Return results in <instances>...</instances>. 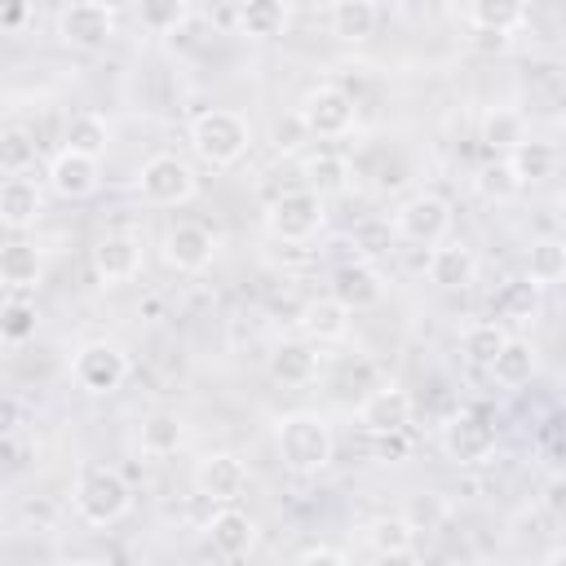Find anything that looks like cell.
<instances>
[{
  "instance_id": "cell-1",
  "label": "cell",
  "mask_w": 566,
  "mask_h": 566,
  "mask_svg": "<svg viewBox=\"0 0 566 566\" xmlns=\"http://www.w3.org/2000/svg\"><path fill=\"white\" fill-rule=\"evenodd\" d=\"M274 447H279V460L292 473H318V469L332 464L336 438H332V429L318 411H287L274 424Z\"/></svg>"
},
{
  "instance_id": "cell-2",
  "label": "cell",
  "mask_w": 566,
  "mask_h": 566,
  "mask_svg": "<svg viewBox=\"0 0 566 566\" xmlns=\"http://www.w3.org/2000/svg\"><path fill=\"white\" fill-rule=\"evenodd\" d=\"M252 146V124L248 115L239 111H226V106H212V111H199L190 119V150L212 164V168H230L248 155Z\"/></svg>"
},
{
  "instance_id": "cell-3",
  "label": "cell",
  "mask_w": 566,
  "mask_h": 566,
  "mask_svg": "<svg viewBox=\"0 0 566 566\" xmlns=\"http://www.w3.org/2000/svg\"><path fill=\"white\" fill-rule=\"evenodd\" d=\"M71 500H75V513H80L88 526H115V522L128 513L133 491H128V482H124L119 469H111V464H88V469L80 473Z\"/></svg>"
},
{
  "instance_id": "cell-4",
  "label": "cell",
  "mask_w": 566,
  "mask_h": 566,
  "mask_svg": "<svg viewBox=\"0 0 566 566\" xmlns=\"http://www.w3.org/2000/svg\"><path fill=\"white\" fill-rule=\"evenodd\" d=\"M327 221V208L314 190H283L270 208H265V230L279 239V243H310Z\"/></svg>"
},
{
  "instance_id": "cell-5",
  "label": "cell",
  "mask_w": 566,
  "mask_h": 566,
  "mask_svg": "<svg viewBox=\"0 0 566 566\" xmlns=\"http://www.w3.org/2000/svg\"><path fill=\"white\" fill-rule=\"evenodd\" d=\"M296 124H301L310 137H345V133H354V124H358V106H354V97H349L345 88H336V84H314V88L301 97V106H296Z\"/></svg>"
},
{
  "instance_id": "cell-6",
  "label": "cell",
  "mask_w": 566,
  "mask_h": 566,
  "mask_svg": "<svg viewBox=\"0 0 566 566\" xmlns=\"http://www.w3.org/2000/svg\"><path fill=\"white\" fill-rule=\"evenodd\" d=\"M137 195L155 208H177V203H190L195 199V168L181 159V155H150L142 168H137Z\"/></svg>"
},
{
  "instance_id": "cell-7",
  "label": "cell",
  "mask_w": 566,
  "mask_h": 566,
  "mask_svg": "<svg viewBox=\"0 0 566 566\" xmlns=\"http://www.w3.org/2000/svg\"><path fill=\"white\" fill-rule=\"evenodd\" d=\"M389 230H394L398 239H407V243L433 248V243H442L447 230H451V203H447L442 195H433V190H416V195H407V199L398 203Z\"/></svg>"
},
{
  "instance_id": "cell-8",
  "label": "cell",
  "mask_w": 566,
  "mask_h": 566,
  "mask_svg": "<svg viewBox=\"0 0 566 566\" xmlns=\"http://www.w3.org/2000/svg\"><path fill=\"white\" fill-rule=\"evenodd\" d=\"M495 420L486 411H455L442 429V451L451 464H486L495 455Z\"/></svg>"
},
{
  "instance_id": "cell-9",
  "label": "cell",
  "mask_w": 566,
  "mask_h": 566,
  "mask_svg": "<svg viewBox=\"0 0 566 566\" xmlns=\"http://www.w3.org/2000/svg\"><path fill=\"white\" fill-rule=\"evenodd\" d=\"M119 27V9L102 0H75L57 9V35L71 49H102Z\"/></svg>"
},
{
  "instance_id": "cell-10",
  "label": "cell",
  "mask_w": 566,
  "mask_h": 566,
  "mask_svg": "<svg viewBox=\"0 0 566 566\" xmlns=\"http://www.w3.org/2000/svg\"><path fill=\"white\" fill-rule=\"evenodd\" d=\"M71 376L84 394H115L128 380V354L111 340H88L71 358Z\"/></svg>"
},
{
  "instance_id": "cell-11",
  "label": "cell",
  "mask_w": 566,
  "mask_h": 566,
  "mask_svg": "<svg viewBox=\"0 0 566 566\" xmlns=\"http://www.w3.org/2000/svg\"><path fill=\"white\" fill-rule=\"evenodd\" d=\"M159 248H164V261H168L172 270L199 274V270H208L212 256H217V234H212L208 226H199V221H172V226L164 230Z\"/></svg>"
},
{
  "instance_id": "cell-12",
  "label": "cell",
  "mask_w": 566,
  "mask_h": 566,
  "mask_svg": "<svg viewBox=\"0 0 566 566\" xmlns=\"http://www.w3.org/2000/svg\"><path fill=\"white\" fill-rule=\"evenodd\" d=\"M411 416H416V398H411L402 385H380V389H371V394L363 398V407H358V424H363L367 433H376V438H398V433H407Z\"/></svg>"
},
{
  "instance_id": "cell-13",
  "label": "cell",
  "mask_w": 566,
  "mask_h": 566,
  "mask_svg": "<svg viewBox=\"0 0 566 566\" xmlns=\"http://www.w3.org/2000/svg\"><path fill=\"white\" fill-rule=\"evenodd\" d=\"M195 491L212 504H234L243 491H248V464L234 455V451H208L199 455L195 464Z\"/></svg>"
},
{
  "instance_id": "cell-14",
  "label": "cell",
  "mask_w": 566,
  "mask_h": 566,
  "mask_svg": "<svg viewBox=\"0 0 566 566\" xmlns=\"http://www.w3.org/2000/svg\"><path fill=\"white\" fill-rule=\"evenodd\" d=\"M424 274H429V283L442 287V292H464V287H473V279H478V256H473V248L442 239V243L429 248Z\"/></svg>"
},
{
  "instance_id": "cell-15",
  "label": "cell",
  "mask_w": 566,
  "mask_h": 566,
  "mask_svg": "<svg viewBox=\"0 0 566 566\" xmlns=\"http://www.w3.org/2000/svg\"><path fill=\"white\" fill-rule=\"evenodd\" d=\"M93 274L106 283V287H119L128 279L142 274V243L128 239V234H106L97 239L93 248Z\"/></svg>"
},
{
  "instance_id": "cell-16",
  "label": "cell",
  "mask_w": 566,
  "mask_h": 566,
  "mask_svg": "<svg viewBox=\"0 0 566 566\" xmlns=\"http://www.w3.org/2000/svg\"><path fill=\"white\" fill-rule=\"evenodd\" d=\"M203 535H208L212 553H221V557H248V553H252V544H256V522H252L243 509L221 504V509L208 517Z\"/></svg>"
},
{
  "instance_id": "cell-17",
  "label": "cell",
  "mask_w": 566,
  "mask_h": 566,
  "mask_svg": "<svg viewBox=\"0 0 566 566\" xmlns=\"http://www.w3.org/2000/svg\"><path fill=\"white\" fill-rule=\"evenodd\" d=\"M332 296L354 314V310H367V305H376L385 296V279H380V270L371 261H349V265H340L332 274Z\"/></svg>"
},
{
  "instance_id": "cell-18",
  "label": "cell",
  "mask_w": 566,
  "mask_h": 566,
  "mask_svg": "<svg viewBox=\"0 0 566 566\" xmlns=\"http://www.w3.org/2000/svg\"><path fill=\"white\" fill-rule=\"evenodd\" d=\"M97 159H84V155H71V150H57L53 164H49V190L57 199H88L97 190Z\"/></svg>"
},
{
  "instance_id": "cell-19",
  "label": "cell",
  "mask_w": 566,
  "mask_h": 566,
  "mask_svg": "<svg viewBox=\"0 0 566 566\" xmlns=\"http://www.w3.org/2000/svg\"><path fill=\"white\" fill-rule=\"evenodd\" d=\"M270 376H274L279 385H287V389L310 385V380L318 376V345H310V340H301V336L279 340V345L270 349Z\"/></svg>"
},
{
  "instance_id": "cell-20",
  "label": "cell",
  "mask_w": 566,
  "mask_h": 566,
  "mask_svg": "<svg viewBox=\"0 0 566 566\" xmlns=\"http://www.w3.org/2000/svg\"><path fill=\"white\" fill-rule=\"evenodd\" d=\"M40 212H44V190L31 177H4L0 181V226L27 230L40 221Z\"/></svg>"
},
{
  "instance_id": "cell-21",
  "label": "cell",
  "mask_w": 566,
  "mask_h": 566,
  "mask_svg": "<svg viewBox=\"0 0 566 566\" xmlns=\"http://www.w3.org/2000/svg\"><path fill=\"white\" fill-rule=\"evenodd\" d=\"M460 18H464L473 31L495 35V40L504 44L509 31H517V27L526 22V4H517V0H473V4L460 9Z\"/></svg>"
},
{
  "instance_id": "cell-22",
  "label": "cell",
  "mask_w": 566,
  "mask_h": 566,
  "mask_svg": "<svg viewBox=\"0 0 566 566\" xmlns=\"http://www.w3.org/2000/svg\"><path fill=\"white\" fill-rule=\"evenodd\" d=\"M327 27H332L336 40H345V44H363V40L376 35V27H380V9H376L371 0H336V4L327 9Z\"/></svg>"
},
{
  "instance_id": "cell-23",
  "label": "cell",
  "mask_w": 566,
  "mask_h": 566,
  "mask_svg": "<svg viewBox=\"0 0 566 566\" xmlns=\"http://www.w3.org/2000/svg\"><path fill=\"white\" fill-rule=\"evenodd\" d=\"M301 172H305V190H314L318 199L349 190V177H354L349 159H345V155H336V150H318V155H305Z\"/></svg>"
},
{
  "instance_id": "cell-24",
  "label": "cell",
  "mask_w": 566,
  "mask_h": 566,
  "mask_svg": "<svg viewBox=\"0 0 566 566\" xmlns=\"http://www.w3.org/2000/svg\"><path fill=\"white\" fill-rule=\"evenodd\" d=\"M301 332L310 345H323V340H340L349 332V310L336 301V296H318L301 310Z\"/></svg>"
},
{
  "instance_id": "cell-25",
  "label": "cell",
  "mask_w": 566,
  "mask_h": 566,
  "mask_svg": "<svg viewBox=\"0 0 566 566\" xmlns=\"http://www.w3.org/2000/svg\"><path fill=\"white\" fill-rule=\"evenodd\" d=\"M491 380L495 385H504V389H517V385H526L531 376H535V345L531 340H522V336H509L504 340V349L491 358Z\"/></svg>"
},
{
  "instance_id": "cell-26",
  "label": "cell",
  "mask_w": 566,
  "mask_h": 566,
  "mask_svg": "<svg viewBox=\"0 0 566 566\" xmlns=\"http://www.w3.org/2000/svg\"><path fill=\"white\" fill-rule=\"evenodd\" d=\"M478 133H482V146L509 155V150H517V146L526 142V115L513 111V106H491V111L482 115Z\"/></svg>"
},
{
  "instance_id": "cell-27",
  "label": "cell",
  "mask_w": 566,
  "mask_h": 566,
  "mask_svg": "<svg viewBox=\"0 0 566 566\" xmlns=\"http://www.w3.org/2000/svg\"><path fill=\"white\" fill-rule=\"evenodd\" d=\"M111 146V124L97 115V111H80L66 119V146L71 155H84V159H102Z\"/></svg>"
},
{
  "instance_id": "cell-28",
  "label": "cell",
  "mask_w": 566,
  "mask_h": 566,
  "mask_svg": "<svg viewBox=\"0 0 566 566\" xmlns=\"http://www.w3.org/2000/svg\"><path fill=\"white\" fill-rule=\"evenodd\" d=\"M40 274H44V265H40V252H35L31 243L13 239V243L0 248V283H4V287L31 292V287L40 283Z\"/></svg>"
},
{
  "instance_id": "cell-29",
  "label": "cell",
  "mask_w": 566,
  "mask_h": 566,
  "mask_svg": "<svg viewBox=\"0 0 566 566\" xmlns=\"http://www.w3.org/2000/svg\"><path fill=\"white\" fill-rule=\"evenodd\" d=\"M504 159H509L517 186H535V181L553 177V168H557V146H553V142H535V137H526V142H522L517 150H509Z\"/></svg>"
},
{
  "instance_id": "cell-30",
  "label": "cell",
  "mask_w": 566,
  "mask_h": 566,
  "mask_svg": "<svg viewBox=\"0 0 566 566\" xmlns=\"http://www.w3.org/2000/svg\"><path fill=\"white\" fill-rule=\"evenodd\" d=\"M234 27H239L243 35H256V40L283 35V27H287V4H279V0L239 4V9H234Z\"/></svg>"
},
{
  "instance_id": "cell-31",
  "label": "cell",
  "mask_w": 566,
  "mask_h": 566,
  "mask_svg": "<svg viewBox=\"0 0 566 566\" xmlns=\"http://www.w3.org/2000/svg\"><path fill=\"white\" fill-rule=\"evenodd\" d=\"M367 544H371L376 557H385V553H411L416 548V526L407 522V513H385V517H376L367 526Z\"/></svg>"
},
{
  "instance_id": "cell-32",
  "label": "cell",
  "mask_w": 566,
  "mask_h": 566,
  "mask_svg": "<svg viewBox=\"0 0 566 566\" xmlns=\"http://www.w3.org/2000/svg\"><path fill=\"white\" fill-rule=\"evenodd\" d=\"M526 279L535 287H553L566 279V248L557 239H539L531 243V256H526Z\"/></svg>"
},
{
  "instance_id": "cell-33",
  "label": "cell",
  "mask_w": 566,
  "mask_h": 566,
  "mask_svg": "<svg viewBox=\"0 0 566 566\" xmlns=\"http://www.w3.org/2000/svg\"><path fill=\"white\" fill-rule=\"evenodd\" d=\"M181 442H186V429L172 411H155L142 420V451L146 455H177Z\"/></svg>"
},
{
  "instance_id": "cell-34",
  "label": "cell",
  "mask_w": 566,
  "mask_h": 566,
  "mask_svg": "<svg viewBox=\"0 0 566 566\" xmlns=\"http://www.w3.org/2000/svg\"><path fill=\"white\" fill-rule=\"evenodd\" d=\"M504 340H509V332L486 318V323H469V327H464L460 349H464V358H469L473 367H491V358L504 349Z\"/></svg>"
},
{
  "instance_id": "cell-35",
  "label": "cell",
  "mask_w": 566,
  "mask_h": 566,
  "mask_svg": "<svg viewBox=\"0 0 566 566\" xmlns=\"http://www.w3.org/2000/svg\"><path fill=\"white\" fill-rule=\"evenodd\" d=\"M495 310L504 318H513V323H531L539 314V287L531 279H509L500 287V296H495Z\"/></svg>"
},
{
  "instance_id": "cell-36",
  "label": "cell",
  "mask_w": 566,
  "mask_h": 566,
  "mask_svg": "<svg viewBox=\"0 0 566 566\" xmlns=\"http://www.w3.org/2000/svg\"><path fill=\"white\" fill-rule=\"evenodd\" d=\"M35 164V137L27 128H0V172L22 177Z\"/></svg>"
},
{
  "instance_id": "cell-37",
  "label": "cell",
  "mask_w": 566,
  "mask_h": 566,
  "mask_svg": "<svg viewBox=\"0 0 566 566\" xmlns=\"http://www.w3.org/2000/svg\"><path fill=\"white\" fill-rule=\"evenodd\" d=\"M473 186H478L482 199H495V203H504V199H513V195L522 190L517 177H513V168H509V159H491V164H482L478 177H473Z\"/></svg>"
},
{
  "instance_id": "cell-38",
  "label": "cell",
  "mask_w": 566,
  "mask_h": 566,
  "mask_svg": "<svg viewBox=\"0 0 566 566\" xmlns=\"http://www.w3.org/2000/svg\"><path fill=\"white\" fill-rule=\"evenodd\" d=\"M35 327H40L35 305H27V301H4V305H0V340L22 345V340L35 336Z\"/></svg>"
},
{
  "instance_id": "cell-39",
  "label": "cell",
  "mask_w": 566,
  "mask_h": 566,
  "mask_svg": "<svg viewBox=\"0 0 566 566\" xmlns=\"http://www.w3.org/2000/svg\"><path fill=\"white\" fill-rule=\"evenodd\" d=\"M190 4L186 0H146L142 4V22L150 27V31H159V35H177V27L181 22H190Z\"/></svg>"
},
{
  "instance_id": "cell-40",
  "label": "cell",
  "mask_w": 566,
  "mask_h": 566,
  "mask_svg": "<svg viewBox=\"0 0 566 566\" xmlns=\"http://www.w3.org/2000/svg\"><path fill=\"white\" fill-rule=\"evenodd\" d=\"M389 239H394L389 221H367V226H358V230H354V243H358V248H363L367 256L385 252V248H389Z\"/></svg>"
},
{
  "instance_id": "cell-41",
  "label": "cell",
  "mask_w": 566,
  "mask_h": 566,
  "mask_svg": "<svg viewBox=\"0 0 566 566\" xmlns=\"http://www.w3.org/2000/svg\"><path fill=\"white\" fill-rule=\"evenodd\" d=\"M296 566H349V557H345L340 548L318 544V548H305V553L296 557Z\"/></svg>"
},
{
  "instance_id": "cell-42",
  "label": "cell",
  "mask_w": 566,
  "mask_h": 566,
  "mask_svg": "<svg viewBox=\"0 0 566 566\" xmlns=\"http://www.w3.org/2000/svg\"><path fill=\"white\" fill-rule=\"evenodd\" d=\"M18 424H22V407H18V398H13V394H0V438H9Z\"/></svg>"
},
{
  "instance_id": "cell-43",
  "label": "cell",
  "mask_w": 566,
  "mask_h": 566,
  "mask_svg": "<svg viewBox=\"0 0 566 566\" xmlns=\"http://www.w3.org/2000/svg\"><path fill=\"white\" fill-rule=\"evenodd\" d=\"M27 18H31V4H22V0L18 4H0V31L4 27H22Z\"/></svg>"
},
{
  "instance_id": "cell-44",
  "label": "cell",
  "mask_w": 566,
  "mask_h": 566,
  "mask_svg": "<svg viewBox=\"0 0 566 566\" xmlns=\"http://www.w3.org/2000/svg\"><path fill=\"white\" fill-rule=\"evenodd\" d=\"M376 566H424V562L411 548V553H385V557H376Z\"/></svg>"
},
{
  "instance_id": "cell-45",
  "label": "cell",
  "mask_w": 566,
  "mask_h": 566,
  "mask_svg": "<svg viewBox=\"0 0 566 566\" xmlns=\"http://www.w3.org/2000/svg\"><path fill=\"white\" fill-rule=\"evenodd\" d=\"M66 566H97V562H66Z\"/></svg>"
}]
</instances>
